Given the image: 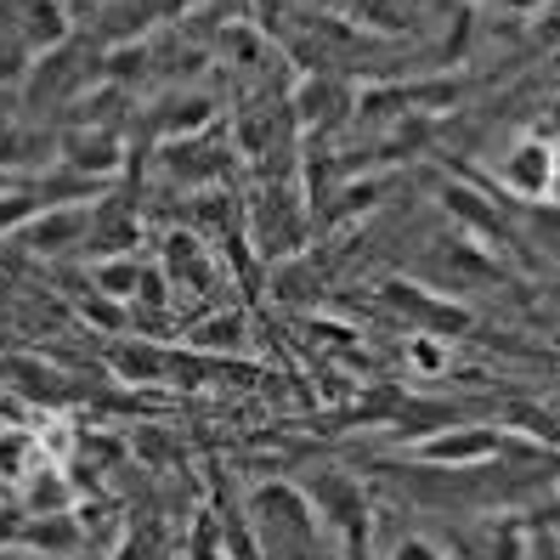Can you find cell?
Returning <instances> with one entry per match:
<instances>
[{
    "instance_id": "cell-39",
    "label": "cell",
    "mask_w": 560,
    "mask_h": 560,
    "mask_svg": "<svg viewBox=\"0 0 560 560\" xmlns=\"http://www.w3.org/2000/svg\"><path fill=\"white\" fill-rule=\"evenodd\" d=\"M96 7H103V0H96Z\"/></svg>"
},
{
    "instance_id": "cell-22",
    "label": "cell",
    "mask_w": 560,
    "mask_h": 560,
    "mask_svg": "<svg viewBox=\"0 0 560 560\" xmlns=\"http://www.w3.org/2000/svg\"><path fill=\"white\" fill-rule=\"evenodd\" d=\"M510 221H515V233L521 244L533 249V260H560V205L555 199H504Z\"/></svg>"
},
{
    "instance_id": "cell-2",
    "label": "cell",
    "mask_w": 560,
    "mask_h": 560,
    "mask_svg": "<svg viewBox=\"0 0 560 560\" xmlns=\"http://www.w3.org/2000/svg\"><path fill=\"white\" fill-rule=\"evenodd\" d=\"M244 238H249V249L267 260V267L301 255L306 238H312V205L301 199V182L289 176V182L260 187V199L244 205Z\"/></svg>"
},
{
    "instance_id": "cell-1",
    "label": "cell",
    "mask_w": 560,
    "mask_h": 560,
    "mask_svg": "<svg viewBox=\"0 0 560 560\" xmlns=\"http://www.w3.org/2000/svg\"><path fill=\"white\" fill-rule=\"evenodd\" d=\"M249 533L260 544V560H317V544L328 538L301 481H267L249 492Z\"/></svg>"
},
{
    "instance_id": "cell-8",
    "label": "cell",
    "mask_w": 560,
    "mask_h": 560,
    "mask_svg": "<svg viewBox=\"0 0 560 560\" xmlns=\"http://www.w3.org/2000/svg\"><path fill=\"white\" fill-rule=\"evenodd\" d=\"M521 436H510L504 424H453L408 447L413 465H436V470H465V465H492V458H510Z\"/></svg>"
},
{
    "instance_id": "cell-31",
    "label": "cell",
    "mask_w": 560,
    "mask_h": 560,
    "mask_svg": "<svg viewBox=\"0 0 560 560\" xmlns=\"http://www.w3.org/2000/svg\"><path fill=\"white\" fill-rule=\"evenodd\" d=\"M215 46H221V57L233 62V69H260V62H267V51H272L267 35H260L255 23H226Z\"/></svg>"
},
{
    "instance_id": "cell-11",
    "label": "cell",
    "mask_w": 560,
    "mask_h": 560,
    "mask_svg": "<svg viewBox=\"0 0 560 560\" xmlns=\"http://www.w3.org/2000/svg\"><path fill=\"white\" fill-rule=\"evenodd\" d=\"M221 125V103L199 85H171L164 96H153L148 114H142V137L148 142H182V137H199V130Z\"/></svg>"
},
{
    "instance_id": "cell-37",
    "label": "cell",
    "mask_w": 560,
    "mask_h": 560,
    "mask_svg": "<svg viewBox=\"0 0 560 560\" xmlns=\"http://www.w3.org/2000/svg\"><path fill=\"white\" fill-rule=\"evenodd\" d=\"M549 130H555V137H560V96H555V103H549Z\"/></svg>"
},
{
    "instance_id": "cell-24",
    "label": "cell",
    "mask_w": 560,
    "mask_h": 560,
    "mask_svg": "<svg viewBox=\"0 0 560 560\" xmlns=\"http://www.w3.org/2000/svg\"><path fill=\"white\" fill-rule=\"evenodd\" d=\"M385 424L413 447V442L436 436V431H453V424H458V408H453V402H436V397H402L397 408H390Z\"/></svg>"
},
{
    "instance_id": "cell-14",
    "label": "cell",
    "mask_w": 560,
    "mask_h": 560,
    "mask_svg": "<svg viewBox=\"0 0 560 560\" xmlns=\"http://www.w3.org/2000/svg\"><path fill=\"white\" fill-rule=\"evenodd\" d=\"M80 249H85L91 260L137 255V249H142V215H137V205H125V199H103V205H91V221H85Z\"/></svg>"
},
{
    "instance_id": "cell-12",
    "label": "cell",
    "mask_w": 560,
    "mask_h": 560,
    "mask_svg": "<svg viewBox=\"0 0 560 560\" xmlns=\"http://www.w3.org/2000/svg\"><path fill=\"white\" fill-rule=\"evenodd\" d=\"M153 267L171 278L176 294H210L215 278H221L215 249H210L199 233H187V226H171V233H159V260H153Z\"/></svg>"
},
{
    "instance_id": "cell-32",
    "label": "cell",
    "mask_w": 560,
    "mask_h": 560,
    "mask_svg": "<svg viewBox=\"0 0 560 560\" xmlns=\"http://www.w3.org/2000/svg\"><path fill=\"white\" fill-rule=\"evenodd\" d=\"M40 210H51L46 182H28V187H18V192H0V238H7V233H23V226L35 221Z\"/></svg>"
},
{
    "instance_id": "cell-33",
    "label": "cell",
    "mask_w": 560,
    "mask_h": 560,
    "mask_svg": "<svg viewBox=\"0 0 560 560\" xmlns=\"http://www.w3.org/2000/svg\"><path fill=\"white\" fill-rule=\"evenodd\" d=\"M380 560H447V549L436 544V538H424V533H408V538H397Z\"/></svg>"
},
{
    "instance_id": "cell-19",
    "label": "cell",
    "mask_w": 560,
    "mask_h": 560,
    "mask_svg": "<svg viewBox=\"0 0 560 560\" xmlns=\"http://www.w3.org/2000/svg\"><path fill=\"white\" fill-rule=\"evenodd\" d=\"M7 18L18 23V35L28 40V51H35V57L74 40L69 0H7Z\"/></svg>"
},
{
    "instance_id": "cell-29",
    "label": "cell",
    "mask_w": 560,
    "mask_h": 560,
    "mask_svg": "<svg viewBox=\"0 0 560 560\" xmlns=\"http://www.w3.org/2000/svg\"><path fill=\"white\" fill-rule=\"evenodd\" d=\"M28 69H35V51H28V40L18 35V23L7 18V0H0V85L23 91Z\"/></svg>"
},
{
    "instance_id": "cell-3",
    "label": "cell",
    "mask_w": 560,
    "mask_h": 560,
    "mask_svg": "<svg viewBox=\"0 0 560 560\" xmlns=\"http://www.w3.org/2000/svg\"><path fill=\"white\" fill-rule=\"evenodd\" d=\"M374 301H380L385 317L408 323L413 340H442V346H453V340H465L470 328H476V312H470L465 301H453V294L419 283V278H385V283L374 289Z\"/></svg>"
},
{
    "instance_id": "cell-4",
    "label": "cell",
    "mask_w": 560,
    "mask_h": 560,
    "mask_svg": "<svg viewBox=\"0 0 560 560\" xmlns=\"http://www.w3.org/2000/svg\"><path fill=\"white\" fill-rule=\"evenodd\" d=\"M238 171V148H233V130H199V137H182V142H153V176L164 187H182V192H205V187H226Z\"/></svg>"
},
{
    "instance_id": "cell-15",
    "label": "cell",
    "mask_w": 560,
    "mask_h": 560,
    "mask_svg": "<svg viewBox=\"0 0 560 560\" xmlns=\"http://www.w3.org/2000/svg\"><path fill=\"white\" fill-rule=\"evenodd\" d=\"M453 560H526V526L515 515L465 521L453 533Z\"/></svg>"
},
{
    "instance_id": "cell-20",
    "label": "cell",
    "mask_w": 560,
    "mask_h": 560,
    "mask_svg": "<svg viewBox=\"0 0 560 560\" xmlns=\"http://www.w3.org/2000/svg\"><path fill=\"white\" fill-rule=\"evenodd\" d=\"M0 380H7V385L18 390V397L46 402V408L74 402V397H80V390L69 385V374L51 369V362H40V357H0Z\"/></svg>"
},
{
    "instance_id": "cell-25",
    "label": "cell",
    "mask_w": 560,
    "mask_h": 560,
    "mask_svg": "<svg viewBox=\"0 0 560 560\" xmlns=\"http://www.w3.org/2000/svg\"><path fill=\"white\" fill-rule=\"evenodd\" d=\"M80 504V487L62 476L57 465H40L23 481V515H69Z\"/></svg>"
},
{
    "instance_id": "cell-30",
    "label": "cell",
    "mask_w": 560,
    "mask_h": 560,
    "mask_svg": "<svg viewBox=\"0 0 560 560\" xmlns=\"http://www.w3.org/2000/svg\"><path fill=\"white\" fill-rule=\"evenodd\" d=\"M137 278H142V260L137 255H114V260H91V289L96 294H108V301H125L130 306V294H137Z\"/></svg>"
},
{
    "instance_id": "cell-16",
    "label": "cell",
    "mask_w": 560,
    "mask_h": 560,
    "mask_svg": "<svg viewBox=\"0 0 560 560\" xmlns=\"http://www.w3.org/2000/svg\"><path fill=\"white\" fill-rule=\"evenodd\" d=\"M103 362L119 385H164V374H171V346H159L148 335H114V340H103Z\"/></svg>"
},
{
    "instance_id": "cell-26",
    "label": "cell",
    "mask_w": 560,
    "mask_h": 560,
    "mask_svg": "<svg viewBox=\"0 0 560 560\" xmlns=\"http://www.w3.org/2000/svg\"><path fill=\"white\" fill-rule=\"evenodd\" d=\"M244 340H249L244 312H210V317H199L187 328V346L210 351V357H233V351H244Z\"/></svg>"
},
{
    "instance_id": "cell-36",
    "label": "cell",
    "mask_w": 560,
    "mask_h": 560,
    "mask_svg": "<svg viewBox=\"0 0 560 560\" xmlns=\"http://www.w3.org/2000/svg\"><path fill=\"white\" fill-rule=\"evenodd\" d=\"M549 199L560 205V142H555V176H549Z\"/></svg>"
},
{
    "instance_id": "cell-28",
    "label": "cell",
    "mask_w": 560,
    "mask_h": 560,
    "mask_svg": "<svg viewBox=\"0 0 560 560\" xmlns=\"http://www.w3.org/2000/svg\"><path fill=\"white\" fill-rule=\"evenodd\" d=\"M153 69V46H108L103 62H96V80L103 85H119V91H137V80H148Z\"/></svg>"
},
{
    "instance_id": "cell-13",
    "label": "cell",
    "mask_w": 560,
    "mask_h": 560,
    "mask_svg": "<svg viewBox=\"0 0 560 560\" xmlns=\"http://www.w3.org/2000/svg\"><path fill=\"white\" fill-rule=\"evenodd\" d=\"M549 176H555V142L544 137H515L510 153L499 159L504 199H549Z\"/></svg>"
},
{
    "instance_id": "cell-27",
    "label": "cell",
    "mask_w": 560,
    "mask_h": 560,
    "mask_svg": "<svg viewBox=\"0 0 560 560\" xmlns=\"http://www.w3.org/2000/svg\"><path fill=\"white\" fill-rule=\"evenodd\" d=\"M46 465V442H40V431H23V424H7V431H0V476L7 481H28Z\"/></svg>"
},
{
    "instance_id": "cell-17",
    "label": "cell",
    "mask_w": 560,
    "mask_h": 560,
    "mask_svg": "<svg viewBox=\"0 0 560 560\" xmlns=\"http://www.w3.org/2000/svg\"><path fill=\"white\" fill-rule=\"evenodd\" d=\"M46 164H57V137H51V130L0 114V176L28 182L35 171H46Z\"/></svg>"
},
{
    "instance_id": "cell-6",
    "label": "cell",
    "mask_w": 560,
    "mask_h": 560,
    "mask_svg": "<svg viewBox=\"0 0 560 560\" xmlns=\"http://www.w3.org/2000/svg\"><path fill=\"white\" fill-rule=\"evenodd\" d=\"M301 492L312 499L317 521H323V533L346 544V538H374V510H369V492H362L357 476L346 470H312L301 481Z\"/></svg>"
},
{
    "instance_id": "cell-23",
    "label": "cell",
    "mask_w": 560,
    "mask_h": 560,
    "mask_svg": "<svg viewBox=\"0 0 560 560\" xmlns=\"http://www.w3.org/2000/svg\"><path fill=\"white\" fill-rule=\"evenodd\" d=\"M159 23V12H153V0H103V7H96V46H137L148 28Z\"/></svg>"
},
{
    "instance_id": "cell-9",
    "label": "cell",
    "mask_w": 560,
    "mask_h": 560,
    "mask_svg": "<svg viewBox=\"0 0 560 560\" xmlns=\"http://www.w3.org/2000/svg\"><path fill=\"white\" fill-rule=\"evenodd\" d=\"M283 103H289V119L301 137H328L335 125H346L357 114V85L346 74H301Z\"/></svg>"
},
{
    "instance_id": "cell-5",
    "label": "cell",
    "mask_w": 560,
    "mask_h": 560,
    "mask_svg": "<svg viewBox=\"0 0 560 560\" xmlns=\"http://www.w3.org/2000/svg\"><path fill=\"white\" fill-rule=\"evenodd\" d=\"M96 62H103V46H91V40H69L57 51H40L35 69H28V80H23L28 114H40V108H62V114H69L74 96H85L96 85Z\"/></svg>"
},
{
    "instance_id": "cell-18",
    "label": "cell",
    "mask_w": 560,
    "mask_h": 560,
    "mask_svg": "<svg viewBox=\"0 0 560 560\" xmlns=\"http://www.w3.org/2000/svg\"><path fill=\"white\" fill-rule=\"evenodd\" d=\"M0 544H18V549H35V555H51V560H69L85 549V533L74 510L69 515H23L18 526H0Z\"/></svg>"
},
{
    "instance_id": "cell-21",
    "label": "cell",
    "mask_w": 560,
    "mask_h": 560,
    "mask_svg": "<svg viewBox=\"0 0 560 560\" xmlns=\"http://www.w3.org/2000/svg\"><path fill=\"white\" fill-rule=\"evenodd\" d=\"M85 221H91V205H51L23 226V238L35 255H62V249H80Z\"/></svg>"
},
{
    "instance_id": "cell-35",
    "label": "cell",
    "mask_w": 560,
    "mask_h": 560,
    "mask_svg": "<svg viewBox=\"0 0 560 560\" xmlns=\"http://www.w3.org/2000/svg\"><path fill=\"white\" fill-rule=\"evenodd\" d=\"M153 12H159V23H171V18H187L192 12V0H153Z\"/></svg>"
},
{
    "instance_id": "cell-34",
    "label": "cell",
    "mask_w": 560,
    "mask_h": 560,
    "mask_svg": "<svg viewBox=\"0 0 560 560\" xmlns=\"http://www.w3.org/2000/svg\"><path fill=\"white\" fill-rule=\"evenodd\" d=\"M408 357H413V369H424V374H436L442 369V346H431V340H408Z\"/></svg>"
},
{
    "instance_id": "cell-38",
    "label": "cell",
    "mask_w": 560,
    "mask_h": 560,
    "mask_svg": "<svg viewBox=\"0 0 560 560\" xmlns=\"http://www.w3.org/2000/svg\"><path fill=\"white\" fill-rule=\"evenodd\" d=\"M18 187H28V182H18V176H0V192H18Z\"/></svg>"
},
{
    "instance_id": "cell-10",
    "label": "cell",
    "mask_w": 560,
    "mask_h": 560,
    "mask_svg": "<svg viewBox=\"0 0 560 560\" xmlns=\"http://www.w3.org/2000/svg\"><path fill=\"white\" fill-rule=\"evenodd\" d=\"M125 159H130V148L119 130H96V125H62L57 130V171H69L80 182L108 187L125 171Z\"/></svg>"
},
{
    "instance_id": "cell-7",
    "label": "cell",
    "mask_w": 560,
    "mask_h": 560,
    "mask_svg": "<svg viewBox=\"0 0 560 560\" xmlns=\"http://www.w3.org/2000/svg\"><path fill=\"white\" fill-rule=\"evenodd\" d=\"M424 272H431L436 283L431 289H442V294H481V289H504L510 283V267L492 249H481L476 238H442V244H431L424 249Z\"/></svg>"
}]
</instances>
